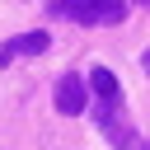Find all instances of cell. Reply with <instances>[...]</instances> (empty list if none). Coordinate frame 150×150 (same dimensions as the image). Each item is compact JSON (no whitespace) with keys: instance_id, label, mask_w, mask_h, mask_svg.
<instances>
[{"instance_id":"cell-1","label":"cell","mask_w":150,"mask_h":150,"mask_svg":"<svg viewBox=\"0 0 150 150\" xmlns=\"http://www.w3.org/2000/svg\"><path fill=\"white\" fill-rule=\"evenodd\" d=\"M98 127H103V136L117 145V150H145V141L127 127V117H122V103H98Z\"/></svg>"},{"instance_id":"cell-2","label":"cell","mask_w":150,"mask_h":150,"mask_svg":"<svg viewBox=\"0 0 150 150\" xmlns=\"http://www.w3.org/2000/svg\"><path fill=\"white\" fill-rule=\"evenodd\" d=\"M84 98H89V89H84L80 75H61L56 89H52V103H56V112H66V117L84 112Z\"/></svg>"},{"instance_id":"cell-3","label":"cell","mask_w":150,"mask_h":150,"mask_svg":"<svg viewBox=\"0 0 150 150\" xmlns=\"http://www.w3.org/2000/svg\"><path fill=\"white\" fill-rule=\"evenodd\" d=\"M56 14H70L75 23H108V0H56Z\"/></svg>"},{"instance_id":"cell-4","label":"cell","mask_w":150,"mask_h":150,"mask_svg":"<svg viewBox=\"0 0 150 150\" xmlns=\"http://www.w3.org/2000/svg\"><path fill=\"white\" fill-rule=\"evenodd\" d=\"M89 84H94L98 103H122V84H117V75H112L108 66H94V70H89Z\"/></svg>"},{"instance_id":"cell-5","label":"cell","mask_w":150,"mask_h":150,"mask_svg":"<svg viewBox=\"0 0 150 150\" xmlns=\"http://www.w3.org/2000/svg\"><path fill=\"white\" fill-rule=\"evenodd\" d=\"M9 42H14V52H19V56H42V52L52 47V38H47V33H19V38H9Z\"/></svg>"},{"instance_id":"cell-6","label":"cell","mask_w":150,"mask_h":150,"mask_svg":"<svg viewBox=\"0 0 150 150\" xmlns=\"http://www.w3.org/2000/svg\"><path fill=\"white\" fill-rule=\"evenodd\" d=\"M127 19V0H108V23H122Z\"/></svg>"},{"instance_id":"cell-7","label":"cell","mask_w":150,"mask_h":150,"mask_svg":"<svg viewBox=\"0 0 150 150\" xmlns=\"http://www.w3.org/2000/svg\"><path fill=\"white\" fill-rule=\"evenodd\" d=\"M141 66H145V75H150V52H145V56H141Z\"/></svg>"},{"instance_id":"cell-8","label":"cell","mask_w":150,"mask_h":150,"mask_svg":"<svg viewBox=\"0 0 150 150\" xmlns=\"http://www.w3.org/2000/svg\"><path fill=\"white\" fill-rule=\"evenodd\" d=\"M136 5H150V0H136Z\"/></svg>"}]
</instances>
